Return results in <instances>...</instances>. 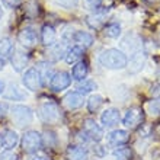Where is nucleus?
<instances>
[{
    "label": "nucleus",
    "mask_w": 160,
    "mask_h": 160,
    "mask_svg": "<svg viewBox=\"0 0 160 160\" xmlns=\"http://www.w3.org/2000/svg\"><path fill=\"white\" fill-rule=\"evenodd\" d=\"M99 63L105 68H109V70H121V68L127 67L128 58H127L125 52H122L121 50L109 48V50H105L101 52Z\"/></svg>",
    "instance_id": "1"
},
{
    "label": "nucleus",
    "mask_w": 160,
    "mask_h": 160,
    "mask_svg": "<svg viewBox=\"0 0 160 160\" xmlns=\"http://www.w3.org/2000/svg\"><path fill=\"white\" fill-rule=\"evenodd\" d=\"M38 117L44 124H57L61 118V114H60V106L57 102L48 101L42 102L41 105L38 106Z\"/></svg>",
    "instance_id": "2"
},
{
    "label": "nucleus",
    "mask_w": 160,
    "mask_h": 160,
    "mask_svg": "<svg viewBox=\"0 0 160 160\" xmlns=\"http://www.w3.org/2000/svg\"><path fill=\"white\" fill-rule=\"evenodd\" d=\"M10 117H12L13 124L19 128L29 125L34 121V112L26 105H13L10 108Z\"/></svg>",
    "instance_id": "3"
},
{
    "label": "nucleus",
    "mask_w": 160,
    "mask_h": 160,
    "mask_svg": "<svg viewBox=\"0 0 160 160\" xmlns=\"http://www.w3.org/2000/svg\"><path fill=\"white\" fill-rule=\"evenodd\" d=\"M22 148L26 153H37L42 147V138L38 131H26L22 137Z\"/></svg>",
    "instance_id": "4"
},
{
    "label": "nucleus",
    "mask_w": 160,
    "mask_h": 160,
    "mask_svg": "<svg viewBox=\"0 0 160 160\" xmlns=\"http://www.w3.org/2000/svg\"><path fill=\"white\" fill-rule=\"evenodd\" d=\"M23 86L31 92H38L42 88V77L38 68H28L22 77Z\"/></svg>",
    "instance_id": "5"
},
{
    "label": "nucleus",
    "mask_w": 160,
    "mask_h": 160,
    "mask_svg": "<svg viewBox=\"0 0 160 160\" xmlns=\"http://www.w3.org/2000/svg\"><path fill=\"white\" fill-rule=\"evenodd\" d=\"M144 119V111L141 108H131L125 112L124 115V118H122V124L127 127V128H135V127H138Z\"/></svg>",
    "instance_id": "6"
},
{
    "label": "nucleus",
    "mask_w": 160,
    "mask_h": 160,
    "mask_svg": "<svg viewBox=\"0 0 160 160\" xmlns=\"http://www.w3.org/2000/svg\"><path fill=\"white\" fill-rule=\"evenodd\" d=\"M72 84V76L67 72H57L50 80V88L54 92H61Z\"/></svg>",
    "instance_id": "7"
},
{
    "label": "nucleus",
    "mask_w": 160,
    "mask_h": 160,
    "mask_svg": "<svg viewBox=\"0 0 160 160\" xmlns=\"http://www.w3.org/2000/svg\"><path fill=\"white\" fill-rule=\"evenodd\" d=\"M83 132L90 141H101L103 138V131L92 118L84 119L83 122Z\"/></svg>",
    "instance_id": "8"
},
{
    "label": "nucleus",
    "mask_w": 160,
    "mask_h": 160,
    "mask_svg": "<svg viewBox=\"0 0 160 160\" xmlns=\"http://www.w3.org/2000/svg\"><path fill=\"white\" fill-rule=\"evenodd\" d=\"M18 39H19V42H21L25 48H34V47L37 45V42H38V34H37V31H35L34 28L26 26V28H23V29L19 32Z\"/></svg>",
    "instance_id": "9"
},
{
    "label": "nucleus",
    "mask_w": 160,
    "mask_h": 160,
    "mask_svg": "<svg viewBox=\"0 0 160 160\" xmlns=\"http://www.w3.org/2000/svg\"><path fill=\"white\" fill-rule=\"evenodd\" d=\"M119 121H121V115L117 108H109L103 111V114L101 115V122L105 128H114L119 124Z\"/></svg>",
    "instance_id": "10"
},
{
    "label": "nucleus",
    "mask_w": 160,
    "mask_h": 160,
    "mask_svg": "<svg viewBox=\"0 0 160 160\" xmlns=\"http://www.w3.org/2000/svg\"><path fill=\"white\" fill-rule=\"evenodd\" d=\"M84 98L83 95H80L79 92H68L66 96L63 98V105L64 108H67L68 111L73 109H79L83 106Z\"/></svg>",
    "instance_id": "11"
},
{
    "label": "nucleus",
    "mask_w": 160,
    "mask_h": 160,
    "mask_svg": "<svg viewBox=\"0 0 160 160\" xmlns=\"http://www.w3.org/2000/svg\"><path fill=\"white\" fill-rule=\"evenodd\" d=\"M144 64H146V54L138 51V52H135V54L131 55L130 58V63H127V67H128V72L131 74H137L138 72H141L144 67Z\"/></svg>",
    "instance_id": "12"
},
{
    "label": "nucleus",
    "mask_w": 160,
    "mask_h": 160,
    "mask_svg": "<svg viewBox=\"0 0 160 160\" xmlns=\"http://www.w3.org/2000/svg\"><path fill=\"white\" fill-rule=\"evenodd\" d=\"M128 140H130V134L125 130H115L108 134V143L114 147H121L128 143Z\"/></svg>",
    "instance_id": "13"
},
{
    "label": "nucleus",
    "mask_w": 160,
    "mask_h": 160,
    "mask_svg": "<svg viewBox=\"0 0 160 160\" xmlns=\"http://www.w3.org/2000/svg\"><path fill=\"white\" fill-rule=\"evenodd\" d=\"M124 39H125V41H130V44L121 42L122 48H124L127 52H131V55L135 54V52H138V51L141 50V39H140L138 35H135V34H128Z\"/></svg>",
    "instance_id": "14"
},
{
    "label": "nucleus",
    "mask_w": 160,
    "mask_h": 160,
    "mask_svg": "<svg viewBox=\"0 0 160 160\" xmlns=\"http://www.w3.org/2000/svg\"><path fill=\"white\" fill-rule=\"evenodd\" d=\"M66 154H67L68 160H88V157H89L88 150L83 146H76V144L68 146Z\"/></svg>",
    "instance_id": "15"
},
{
    "label": "nucleus",
    "mask_w": 160,
    "mask_h": 160,
    "mask_svg": "<svg viewBox=\"0 0 160 160\" xmlns=\"http://www.w3.org/2000/svg\"><path fill=\"white\" fill-rule=\"evenodd\" d=\"M2 143H3L6 150H12V148H15L18 146V143H19V135H18L16 131L6 130L3 132V137H2Z\"/></svg>",
    "instance_id": "16"
},
{
    "label": "nucleus",
    "mask_w": 160,
    "mask_h": 160,
    "mask_svg": "<svg viewBox=\"0 0 160 160\" xmlns=\"http://www.w3.org/2000/svg\"><path fill=\"white\" fill-rule=\"evenodd\" d=\"M29 61V55L23 52V51H16L12 57V67L16 70V72H22L25 66Z\"/></svg>",
    "instance_id": "17"
},
{
    "label": "nucleus",
    "mask_w": 160,
    "mask_h": 160,
    "mask_svg": "<svg viewBox=\"0 0 160 160\" xmlns=\"http://www.w3.org/2000/svg\"><path fill=\"white\" fill-rule=\"evenodd\" d=\"M55 39H57V35H55V29L51 25H44L41 31V41L44 45L51 47L55 44Z\"/></svg>",
    "instance_id": "18"
},
{
    "label": "nucleus",
    "mask_w": 160,
    "mask_h": 160,
    "mask_svg": "<svg viewBox=\"0 0 160 160\" xmlns=\"http://www.w3.org/2000/svg\"><path fill=\"white\" fill-rule=\"evenodd\" d=\"M72 38L77 45L83 47V48L90 47L93 44V37L89 34V32H84V31H77V32H74V35H73Z\"/></svg>",
    "instance_id": "19"
},
{
    "label": "nucleus",
    "mask_w": 160,
    "mask_h": 160,
    "mask_svg": "<svg viewBox=\"0 0 160 160\" xmlns=\"http://www.w3.org/2000/svg\"><path fill=\"white\" fill-rule=\"evenodd\" d=\"M83 52H84L83 47H79V45L72 47V48L67 51V54H66V61H67L68 64L79 63L80 60H82V57H83Z\"/></svg>",
    "instance_id": "20"
},
{
    "label": "nucleus",
    "mask_w": 160,
    "mask_h": 160,
    "mask_svg": "<svg viewBox=\"0 0 160 160\" xmlns=\"http://www.w3.org/2000/svg\"><path fill=\"white\" fill-rule=\"evenodd\" d=\"M67 54L66 51V47L63 44H54V45L50 47V51H48V57L52 61H60L61 58H64Z\"/></svg>",
    "instance_id": "21"
},
{
    "label": "nucleus",
    "mask_w": 160,
    "mask_h": 160,
    "mask_svg": "<svg viewBox=\"0 0 160 160\" xmlns=\"http://www.w3.org/2000/svg\"><path fill=\"white\" fill-rule=\"evenodd\" d=\"M72 76H73V79L79 80V82L84 80L86 76H88V64L84 63V61H79V63H76L74 66H73Z\"/></svg>",
    "instance_id": "22"
},
{
    "label": "nucleus",
    "mask_w": 160,
    "mask_h": 160,
    "mask_svg": "<svg viewBox=\"0 0 160 160\" xmlns=\"http://www.w3.org/2000/svg\"><path fill=\"white\" fill-rule=\"evenodd\" d=\"M4 96L8 98V99H13V101H21V99H25L26 98V93L19 89L16 84H10L8 89V92L4 93Z\"/></svg>",
    "instance_id": "23"
},
{
    "label": "nucleus",
    "mask_w": 160,
    "mask_h": 160,
    "mask_svg": "<svg viewBox=\"0 0 160 160\" xmlns=\"http://www.w3.org/2000/svg\"><path fill=\"white\" fill-rule=\"evenodd\" d=\"M15 51V47H13V42L10 38H2L0 39V57L2 58H6Z\"/></svg>",
    "instance_id": "24"
},
{
    "label": "nucleus",
    "mask_w": 160,
    "mask_h": 160,
    "mask_svg": "<svg viewBox=\"0 0 160 160\" xmlns=\"http://www.w3.org/2000/svg\"><path fill=\"white\" fill-rule=\"evenodd\" d=\"M103 34L108 38H118L121 35V25L117 23V22H111L108 25H105L103 28Z\"/></svg>",
    "instance_id": "25"
},
{
    "label": "nucleus",
    "mask_w": 160,
    "mask_h": 160,
    "mask_svg": "<svg viewBox=\"0 0 160 160\" xmlns=\"http://www.w3.org/2000/svg\"><path fill=\"white\" fill-rule=\"evenodd\" d=\"M96 89V83L93 82V80H82V83L79 84V88H77V92L80 93V95H86V93H90L92 90H95Z\"/></svg>",
    "instance_id": "26"
},
{
    "label": "nucleus",
    "mask_w": 160,
    "mask_h": 160,
    "mask_svg": "<svg viewBox=\"0 0 160 160\" xmlns=\"http://www.w3.org/2000/svg\"><path fill=\"white\" fill-rule=\"evenodd\" d=\"M103 103V98L101 95H92V96L88 99V109L90 112H95V111L99 109V106Z\"/></svg>",
    "instance_id": "27"
},
{
    "label": "nucleus",
    "mask_w": 160,
    "mask_h": 160,
    "mask_svg": "<svg viewBox=\"0 0 160 160\" xmlns=\"http://www.w3.org/2000/svg\"><path fill=\"white\" fill-rule=\"evenodd\" d=\"M41 138H42V144L50 148H54L55 144H57V135L52 131H45L44 135H41Z\"/></svg>",
    "instance_id": "28"
},
{
    "label": "nucleus",
    "mask_w": 160,
    "mask_h": 160,
    "mask_svg": "<svg viewBox=\"0 0 160 160\" xmlns=\"http://www.w3.org/2000/svg\"><path fill=\"white\" fill-rule=\"evenodd\" d=\"M105 22V13H93L88 18V23L92 28H99Z\"/></svg>",
    "instance_id": "29"
},
{
    "label": "nucleus",
    "mask_w": 160,
    "mask_h": 160,
    "mask_svg": "<svg viewBox=\"0 0 160 160\" xmlns=\"http://www.w3.org/2000/svg\"><path fill=\"white\" fill-rule=\"evenodd\" d=\"M114 156H115V160H131L132 153H131V150L128 147H121L118 150H115Z\"/></svg>",
    "instance_id": "30"
},
{
    "label": "nucleus",
    "mask_w": 160,
    "mask_h": 160,
    "mask_svg": "<svg viewBox=\"0 0 160 160\" xmlns=\"http://www.w3.org/2000/svg\"><path fill=\"white\" fill-rule=\"evenodd\" d=\"M82 4L88 10H98L102 6V0H82Z\"/></svg>",
    "instance_id": "31"
},
{
    "label": "nucleus",
    "mask_w": 160,
    "mask_h": 160,
    "mask_svg": "<svg viewBox=\"0 0 160 160\" xmlns=\"http://www.w3.org/2000/svg\"><path fill=\"white\" fill-rule=\"evenodd\" d=\"M26 15L31 18H35L38 15V4H37V2H34V0L28 2V4H26Z\"/></svg>",
    "instance_id": "32"
},
{
    "label": "nucleus",
    "mask_w": 160,
    "mask_h": 160,
    "mask_svg": "<svg viewBox=\"0 0 160 160\" xmlns=\"http://www.w3.org/2000/svg\"><path fill=\"white\" fill-rule=\"evenodd\" d=\"M55 2L66 9H73L79 4V0H55Z\"/></svg>",
    "instance_id": "33"
},
{
    "label": "nucleus",
    "mask_w": 160,
    "mask_h": 160,
    "mask_svg": "<svg viewBox=\"0 0 160 160\" xmlns=\"http://www.w3.org/2000/svg\"><path fill=\"white\" fill-rule=\"evenodd\" d=\"M0 160H18L16 153H13L12 150H6L0 154Z\"/></svg>",
    "instance_id": "34"
},
{
    "label": "nucleus",
    "mask_w": 160,
    "mask_h": 160,
    "mask_svg": "<svg viewBox=\"0 0 160 160\" xmlns=\"http://www.w3.org/2000/svg\"><path fill=\"white\" fill-rule=\"evenodd\" d=\"M2 3L4 6H8V8H16L22 3V0H2Z\"/></svg>",
    "instance_id": "35"
},
{
    "label": "nucleus",
    "mask_w": 160,
    "mask_h": 160,
    "mask_svg": "<svg viewBox=\"0 0 160 160\" xmlns=\"http://www.w3.org/2000/svg\"><path fill=\"white\" fill-rule=\"evenodd\" d=\"M8 111H9L8 103H4V102H0V119H3L4 117L8 115Z\"/></svg>",
    "instance_id": "36"
},
{
    "label": "nucleus",
    "mask_w": 160,
    "mask_h": 160,
    "mask_svg": "<svg viewBox=\"0 0 160 160\" xmlns=\"http://www.w3.org/2000/svg\"><path fill=\"white\" fill-rule=\"evenodd\" d=\"M31 160H50V159H48V157H45V156H38V154H37V156H34Z\"/></svg>",
    "instance_id": "37"
},
{
    "label": "nucleus",
    "mask_w": 160,
    "mask_h": 160,
    "mask_svg": "<svg viewBox=\"0 0 160 160\" xmlns=\"http://www.w3.org/2000/svg\"><path fill=\"white\" fill-rule=\"evenodd\" d=\"M4 64H6V61H4V58H2V57H0V70H2V68L4 67Z\"/></svg>",
    "instance_id": "38"
},
{
    "label": "nucleus",
    "mask_w": 160,
    "mask_h": 160,
    "mask_svg": "<svg viewBox=\"0 0 160 160\" xmlns=\"http://www.w3.org/2000/svg\"><path fill=\"white\" fill-rule=\"evenodd\" d=\"M3 89H4V83L0 80V95H2V92H3Z\"/></svg>",
    "instance_id": "39"
},
{
    "label": "nucleus",
    "mask_w": 160,
    "mask_h": 160,
    "mask_svg": "<svg viewBox=\"0 0 160 160\" xmlns=\"http://www.w3.org/2000/svg\"><path fill=\"white\" fill-rule=\"evenodd\" d=\"M3 16V10H2V6H0V18Z\"/></svg>",
    "instance_id": "40"
},
{
    "label": "nucleus",
    "mask_w": 160,
    "mask_h": 160,
    "mask_svg": "<svg viewBox=\"0 0 160 160\" xmlns=\"http://www.w3.org/2000/svg\"><path fill=\"white\" fill-rule=\"evenodd\" d=\"M2 144L3 143H2V135H0V148H2Z\"/></svg>",
    "instance_id": "41"
},
{
    "label": "nucleus",
    "mask_w": 160,
    "mask_h": 160,
    "mask_svg": "<svg viewBox=\"0 0 160 160\" xmlns=\"http://www.w3.org/2000/svg\"><path fill=\"white\" fill-rule=\"evenodd\" d=\"M157 76H159V77H160V68H159V72H157Z\"/></svg>",
    "instance_id": "42"
},
{
    "label": "nucleus",
    "mask_w": 160,
    "mask_h": 160,
    "mask_svg": "<svg viewBox=\"0 0 160 160\" xmlns=\"http://www.w3.org/2000/svg\"><path fill=\"white\" fill-rule=\"evenodd\" d=\"M147 2H154V0H147Z\"/></svg>",
    "instance_id": "43"
}]
</instances>
